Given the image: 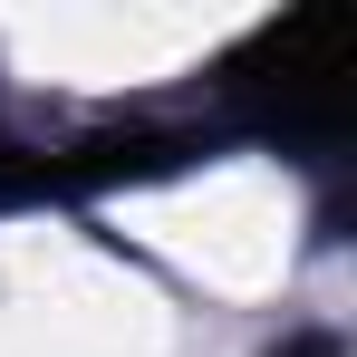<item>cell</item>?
I'll return each instance as SVG.
<instances>
[{
    "mask_svg": "<svg viewBox=\"0 0 357 357\" xmlns=\"http://www.w3.org/2000/svg\"><path fill=\"white\" fill-rule=\"evenodd\" d=\"M348 77H357V39L338 10H299L280 29H261L241 59V87H261L280 107V126H309V135L348 126Z\"/></svg>",
    "mask_w": 357,
    "mask_h": 357,
    "instance_id": "1",
    "label": "cell"
},
{
    "mask_svg": "<svg viewBox=\"0 0 357 357\" xmlns=\"http://www.w3.org/2000/svg\"><path fill=\"white\" fill-rule=\"evenodd\" d=\"M290 357H328V348H319V338H299V348H290Z\"/></svg>",
    "mask_w": 357,
    "mask_h": 357,
    "instance_id": "2",
    "label": "cell"
}]
</instances>
